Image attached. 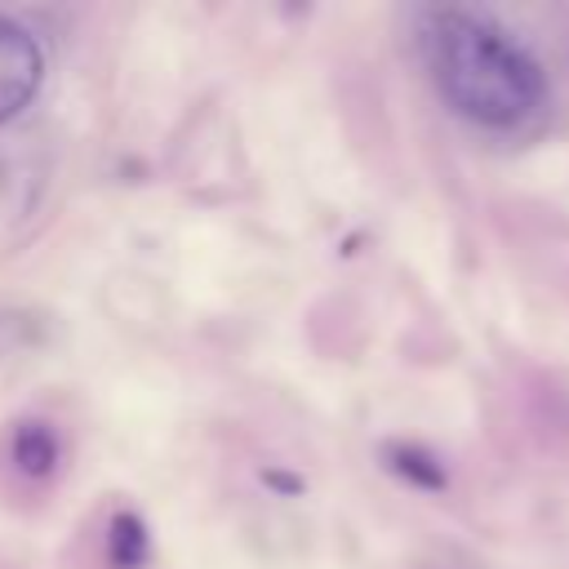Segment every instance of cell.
<instances>
[{
  "label": "cell",
  "instance_id": "obj_1",
  "mask_svg": "<svg viewBox=\"0 0 569 569\" xmlns=\"http://www.w3.org/2000/svg\"><path fill=\"white\" fill-rule=\"evenodd\" d=\"M427 67L440 98L485 129H511L542 107V71L538 62L489 18L467 9L427 13L422 31Z\"/></svg>",
  "mask_w": 569,
  "mask_h": 569
},
{
  "label": "cell",
  "instance_id": "obj_2",
  "mask_svg": "<svg viewBox=\"0 0 569 569\" xmlns=\"http://www.w3.org/2000/svg\"><path fill=\"white\" fill-rule=\"evenodd\" d=\"M40 76H44V58H40L36 36L27 27L0 18V124L36 98Z\"/></svg>",
  "mask_w": 569,
  "mask_h": 569
},
{
  "label": "cell",
  "instance_id": "obj_3",
  "mask_svg": "<svg viewBox=\"0 0 569 569\" xmlns=\"http://www.w3.org/2000/svg\"><path fill=\"white\" fill-rule=\"evenodd\" d=\"M13 462L27 476H49L58 467V436L44 422H22L13 431Z\"/></svg>",
  "mask_w": 569,
  "mask_h": 569
},
{
  "label": "cell",
  "instance_id": "obj_4",
  "mask_svg": "<svg viewBox=\"0 0 569 569\" xmlns=\"http://www.w3.org/2000/svg\"><path fill=\"white\" fill-rule=\"evenodd\" d=\"M142 556H147V533L138 525V516H116V525H111V560L120 569H133V565H142Z\"/></svg>",
  "mask_w": 569,
  "mask_h": 569
},
{
  "label": "cell",
  "instance_id": "obj_5",
  "mask_svg": "<svg viewBox=\"0 0 569 569\" xmlns=\"http://www.w3.org/2000/svg\"><path fill=\"white\" fill-rule=\"evenodd\" d=\"M391 458H400L396 471L413 476L418 485H427V489H440V485H445V471H440V467H422V462H431V458H422L418 449H391Z\"/></svg>",
  "mask_w": 569,
  "mask_h": 569
}]
</instances>
